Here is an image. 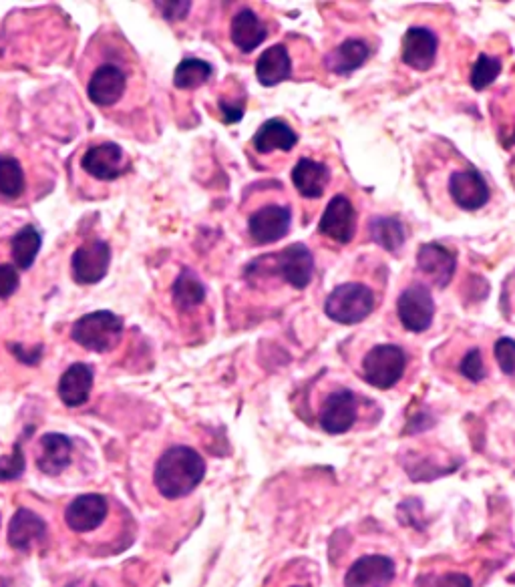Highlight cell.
Returning <instances> with one entry per match:
<instances>
[{
    "mask_svg": "<svg viewBox=\"0 0 515 587\" xmlns=\"http://www.w3.org/2000/svg\"><path fill=\"white\" fill-rule=\"evenodd\" d=\"M123 320L121 316L109 310H97L81 316L71 326V340L91 352H109L123 338Z\"/></svg>",
    "mask_w": 515,
    "mask_h": 587,
    "instance_id": "3",
    "label": "cell"
},
{
    "mask_svg": "<svg viewBox=\"0 0 515 587\" xmlns=\"http://www.w3.org/2000/svg\"><path fill=\"white\" fill-rule=\"evenodd\" d=\"M107 499L97 493L75 497L65 509V521L75 533H89L97 529L107 517Z\"/></svg>",
    "mask_w": 515,
    "mask_h": 587,
    "instance_id": "16",
    "label": "cell"
},
{
    "mask_svg": "<svg viewBox=\"0 0 515 587\" xmlns=\"http://www.w3.org/2000/svg\"><path fill=\"white\" fill-rule=\"evenodd\" d=\"M447 189L453 204L461 208L463 212H477L491 198V191L485 177L475 167L453 171L449 177Z\"/></svg>",
    "mask_w": 515,
    "mask_h": 587,
    "instance_id": "10",
    "label": "cell"
},
{
    "mask_svg": "<svg viewBox=\"0 0 515 587\" xmlns=\"http://www.w3.org/2000/svg\"><path fill=\"white\" fill-rule=\"evenodd\" d=\"M288 587H308V585H304V583H292V585H288Z\"/></svg>",
    "mask_w": 515,
    "mask_h": 587,
    "instance_id": "40",
    "label": "cell"
},
{
    "mask_svg": "<svg viewBox=\"0 0 515 587\" xmlns=\"http://www.w3.org/2000/svg\"><path fill=\"white\" fill-rule=\"evenodd\" d=\"M292 226V212L282 204H268L258 208L248 218V236L258 246H272L288 236Z\"/></svg>",
    "mask_w": 515,
    "mask_h": 587,
    "instance_id": "8",
    "label": "cell"
},
{
    "mask_svg": "<svg viewBox=\"0 0 515 587\" xmlns=\"http://www.w3.org/2000/svg\"><path fill=\"white\" fill-rule=\"evenodd\" d=\"M9 348H11V352H13L23 364H27V366L37 364V362L41 360V356H43V346H37L35 350H27L23 344H9Z\"/></svg>",
    "mask_w": 515,
    "mask_h": 587,
    "instance_id": "38",
    "label": "cell"
},
{
    "mask_svg": "<svg viewBox=\"0 0 515 587\" xmlns=\"http://www.w3.org/2000/svg\"><path fill=\"white\" fill-rule=\"evenodd\" d=\"M417 268L437 288H447L457 270V256L441 244H423L417 252Z\"/></svg>",
    "mask_w": 515,
    "mask_h": 587,
    "instance_id": "13",
    "label": "cell"
},
{
    "mask_svg": "<svg viewBox=\"0 0 515 587\" xmlns=\"http://www.w3.org/2000/svg\"><path fill=\"white\" fill-rule=\"evenodd\" d=\"M125 89H127L125 71H121L117 65L105 63L97 67V71L93 73L87 85V95L91 103H95L97 107H113L123 97Z\"/></svg>",
    "mask_w": 515,
    "mask_h": 587,
    "instance_id": "17",
    "label": "cell"
},
{
    "mask_svg": "<svg viewBox=\"0 0 515 587\" xmlns=\"http://www.w3.org/2000/svg\"><path fill=\"white\" fill-rule=\"evenodd\" d=\"M278 276L296 290H304L314 276V256L304 244H292L274 256Z\"/></svg>",
    "mask_w": 515,
    "mask_h": 587,
    "instance_id": "12",
    "label": "cell"
},
{
    "mask_svg": "<svg viewBox=\"0 0 515 587\" xmlns=\"http://www.w3.org/2000/svg\"><path fill=\"white\" fill-rule=\"evenodd\" d=\"M206 475L204 457L186 445L169 447L157 461L153 483L165 499H182L190 495Z\"/></svg>",
    "mask_w": 515,
    "mask_h": 587,
    "instance_id": "1",
    "label": "cell"
},
{
    "mask_svg": "<svg viewBox=\"0 0 515 587\" xmlns=\"http://www.w3.org/2000/svg\"><path fill=\"white\" fill-rule=\"evenodd\" d=\"M292 183L306 200H318L330 183V169L310 157H300L292 169Z\"/></svg>",
    "mask_w": 515,
    "mask_h": 587,
    "instance_id": "20",
    "label": "cell"
},
{
    "mask_svg": "<svg viewBox=\"0 0 515 587\" xmlns=\"http://www.w3.org/2000/svg\"><path fill=\"white\" fill-rule=\"evenodd\" d=\"M47 539V523L27 507L17 509L9 525V545L19 551H29L33 543Z\"/></svg>",
    "mask_w": 515,
    "mask_h": 587,
    "instance_id": "21",
    "label": "cell"
},
{
    "mask_svg": "<svg viewBox=\"0 0 515 587\" xmlns=\"http://www.w3.org/2000/svg\"><path fill=\"white\" fill-rule=\"evenodd\" d=\"M155 7L159 9L165 21L176 23V21H184L190 15L192 3H155Z\"/></svg>",
    "mask_w": 515,
    "mask_h": 587,
    "instance_id": "36",
    "label": "cell"
},
{
    "mask_svg": "<svg viewBox=\"0 0 515 587\" xmlns=\"http://www.w3.org/2000/svg\"><path fill=\"white\" fill-rule=\"evenodd\" d=\"M298 143L296 131L282 119L264 121L252 137V145L258 153L268 155L272 151H292Z\"/></svg>",
    "mask_w": 515,
    "mask_h": 587,
    "instance_id": "22",
    "label": "cell"
},
{
    "mask_svg": "<svg viewBox=\"0 0 515 587\" xmlns=\"http://www.w3.org/2000/svg\"><path fill=\"white\" fill-rule=\"evenodd\" d=\"M397 316L405 330L421 334L431 328L435 316V302L431 288L423 282L407 286L397 300Z\"/></svg>",
    "mask_w": 515,
    "mask_h": 587,
    "instance_id": "5",
    "label": "cell"
},
{
    "mask_svg": "<svg viewBox=\"0 0 515 587\" xmlns=\"http://www.w3.org/2000/svg\"><path fill=\"white\" fill-rule=\"evenodd\" d=\"M318 234L347 246L355 240L357 236V212L353 202L347 198V195H334L330 204L326 206L320 224H318Z\"/></svg>",
    "mask_w": 515,
    "mask_h": 587,
    "instance_id": "7",
    "label": "cell"
},
{
    "mask_svg": "<svg viewBox=\"0 0 515 587\" xmlns=\"http://www.w3.org/2000/svg\"><path fill=\"white\" fill-rule=\"evenodd\" d=\"M459 374L465 376L471 382H479L487 376L483 358H481V350L479 348H471L463 354L461 362H459Z\"/></svg>",
    "mask_w": 515,
    "mask_h": 587,
    "instance_id": "34",
    "label": "cell"
},
{
    "mask_svg": "<svg viewBox=\"0 0 515 587\" xmlns=\"http://www.w3.org/2000/svg\"><path fill=\"white\" fill-rule=\"evenodd\" d=\"M27 469V461H25V453H23V445L17 443L13 447L11 455L0 457V483H7V481H15L19 479Z\"/></svg>",
    "mask_w": 515,
    "mask_h": 587,
    "instance_id": "32",
    "label": "cell"
},
{
    "mask_svg": "<svg viewBox=\"0 0 515 587\" xmlns=\"http://www.w3.org/2000/svg\"><path fill=\"white\" fill-rule=\"evenodd\" d=\"M41 246H43V238L37 232V228L35 226H23L15 234V238L11 242L15 268H21V270L33 268V264H35L39 252H41Z\"/></svg>",
    "mask_w": 515,
    "mask_h": 587,
    "instance_id": "27",
    "label": "cell"
},
{
    "mask_svg": "<svg viewBox=\"0 0 515 587\" xmlns=\"http://www.w3.org/2000/svg\"><path fill=\"white\" fill-rule=\"evenodd\" d=\"M0 587H7V581L3 577H0Z\"/></svg>",
    "mask_w": 515,
    "mask_h": 587,
    "instance_id": "41",
    "label": "cell"
},
{
    "mask_svg": "<svg viewBox=\"0 0 515 587\" xmlns=\"http://www.w3.org/2000/svg\"><path fill=\"white\" fill-rule=\"evenodd\" d=\"M83 171L99 181H113L119 179L125 171V151L117 143H101L91 149L81 159Z\"/></svg>",
    "mask_w": 515,
    "mask_h": 587,
    "instance_id": "15",
    "label": "cell"
},
{
    "mask_svg": "<svg viewBox=\"0 0 515 587\" xmlns=\"http://www.w3.org/2000/svg\"><path fill=\"white\" fill-rule=\"evenodd\" d=\"M0 521H3V515H0Z\"/></svg>",
    "mask_w": 515,
    "mask_h": 587,
    "instance_id": "42",
    "label": "cell"
},
{
    "mask_svg": "<svg viewBox=\"0 0 515 587\" xmlns=\"http://www.w3.org/2000/svg\"><path fill=\"white\" fill-rule=\"evenodd\" d=\"M371 55L369 45L363 39H347L326 57V69L334 75H351L361 69Z\"/></svg>",
    "mask_w": 515,
    "mask_h": 587,
    "instance_id": "25",
    "label": "cell"
},
{
    "mask_svg": "<svg viewBox=\"0 0 515 587\" xmlns=\"http://www.w3.org/2000/svg\"><path fill=\"white\" fill-rule=\"evenodd\" d=\"M214 67L204 59H184L174 71V85L182 91L198 89L210 81Z\"/></svg>",
    "mask_w": 515,
    "mask_h": 587,
    "instance_id": "29",
    "label": "cell"
},
{
    "mask_svg": "<svg viewBox=\"0 0 515 587\" xmlns=\"http://www.w3.org/2000/svg\"><path fill=\"white\" fill-rule=\"evenodd\" d=\"M439 39L427 27H411L403 37L401 59L413 71H429L435 65Z\"/></svg>",
    "mask_w": 515,
    "mask_h": 587,
    "instance_id": "14",
    "label": "cell"
},
{
    "mask_svg": "<svg viewBox=\"0 0 515 587\" xmlns=\"http://www.w3.org/2000/svg\"><path fill=\"white\" fill-rule=\"evenodd\" d=\"M493 356L499 364L501 372L507 376H515V340L501 336L493 344Z\"/></svg>",
    "mask_w": 515,
    "mask_h": 587,
    "instance_id": "33",
    "label": "cell"
},
{
    "mask_svg": "<svg viewBox=\"0 0 515 587\" xmlns=\"http://www.w3.org/2000/svg\"><path fill=\"white\" fill-rule=\"evenodd\" d=\"M171 296H174V304L178 310L188 312L198 308L206 300V288L190 268H184L174 288H171Z\"/></svg>",
    "mask_w": 515,
    "mask_h": 587,
    "instance_id": "26",
    "label": "cell"
},
{
    "mask_svg": "<svg viewBox=\"0 0 515 587\" xmlns=\"http://www.w3.org/2000/svg\"><path fill=\"white\" fill-rule=\"evenodd\" d=\"M501 69H503L501 59L481 53V55L477 57L473 69H471V79H469L471 87H473L475 91H483V89H487V87L499 77Z\"/></svg>",
    "mask_w": 515,
    "mask_h": 587,
    "instance_id": "31",
    "label": "cell"
},
{
    "mask_svg": "<svg viewBox=\"0 0 515 587\" xmlns=\"http://www.w3.org/2000/svg\"><path fill=\"white\" fill-rule=\"evenodd\" d=\"M71 453H73V443L69 437L61 433H47L39 441L37 467L41 469V473L57 477L69 467Z\"/></svg>",
    "mask_w": 515,
    "mask_h": 587,
    "instance_id": "19",
    "label": "cell"
},
{
    "mask_svg": "<svg viewBox=\"0 0 515 587\" xmlns=\"http://www.w3.org/2000/svg\"><path fill=\"white\" fill-rule=\"evenodd\" d=\"M377 306L375 292L361 282L338 284L324 302V314L342 326H355L367 320Z\"/></svg>",
    "mask_w": 515,
    "mask_h": 587,
    "instance_id": "2",
    "label": "cell"
},
{
    "mask_svg": "<svg viewBox=\"0 0 515 587\" xmlns=\"http://www.w3.org/2000/svg\"><path fill=\"white\" fill-rule=\"evenodd\" d=\"M292 75V59L284 45L268 47L256 61V79L262 87H276Z\"/></svg>",
    "mask_w": 515,
    "mask_h": 587,
    "instance_id": "24",
    "label": "cell"
},
{
    "mask_svg": "<svg viewBox=\"0 0 515 587\" xmlns=\"http://www.w3.org/2000/svg\"><path fill=\"white\" fill-rule=\"evenodd\" d=\"M397 575L395 561L387 555L359 557L345 575V587H387Z\"/></svg>",
    "mask_w": 515,
    "mask_h": 587,
    "instance_id": "11",
    "label": "cell"
},
{
    "mask_svg": "<svg viewBox=\"0 0 515 587\" xmlns=\"http://www.w3.org/2000/svg\"><path fill=\"white\" fill-rule=\"evenodd\" d=\"M407 354L397 344H377L363 358V378L379 388H393L405 374Z\"/></svg>",
    "mask_w": 515,
    "mask_h": 587,
    "instance_id": "4",
    "label": "cell"
},
{
    "mask_svg": "<svg viewBox=\"0 0 515 587\" xmlns=\"http://www.w3.org/2000/svg\"><path fill=\"white\" fill-rule=\"evenodd\" d=\"M369 234L377 246L387 252H399L407 240V232L397 218H373L369 224Z\"/></svg>",
    "mask_w": 515,
    "mask_h": 587,
    "instance_id": "28",
    "label": "cell"
},
{
    "mask_svg": "<svg viewBox=\"0 0 515 587\" xmlns=\"http://www.w3.org/2000/svg\"><path fill=\"white\" fill-rule=\"evenodd\" d=\"M220 111H222V115H224V123L226 125H232V123H238V121H242V117H244V111H246V107H244V101H240V103H230V101H220Z\"/></svg>",
    "mask_w": 515,
    "mask_h": 587,
    "instance_id": "37",
    "label": "cell"
},
{
    "mask_svg": "<svg viewBox=\"0 0 515 587\" xmlns=\"http://www.w3.org/2000/svg\"><path fill=\"white\" fill-rule=\"evenodd\" d=\"M268 37L266 25L250 9H242L234 15L230 25V39L242 53L256 51Z\"/></svg>",
    "mask_w": 515,
    "mask_h": 587,
    "instance_id": "23",
    "label": "cell"
},
{
    "mask_svg": "<svg viewBox=\"0 0 515 587\" xmlns=\"http://www.w3.org/2000/svg\"><path fill=\"white\" fill-rule=\"evenodd\" d=\"M67 587H99V585L93 583V581H85V579H81V581H73V583H69Z\"/></svg>",
    "mask_w": 515,
    "mask_h": 587,
    "instance_id": "39",
    "label": "cell"
},
{
    "mask_svg": "<svg viewBox=\"0 0 515 587\" xmlns=\"http://www.w3.org/2000/svg\"><path fill=\"white\" fill-rule=\"evenodd\" d=\"M111 266V248L107 242L95 240L79 246L71 258V274L77 284L93 286L101 282Z\"/></svg>",
    "mask_w": 515,
    "mask_h": 587,
    "instance_id": "9",
    "label": "cell"
},
{
    "mask_svg": "<svg viewBox=\"0 0 515 587\" xmlns=\"http://www.w3.org/2000/svg\"><path fill=\"white\" fill-rule=\"evenodd\" d=\"M359 417V399L349 388H338L324 399L318 421L328 435H342L355 427Z\"/></svg>",
    "mask_w": 515,
    "mask_h": 587,
    "instance_id": "6",
    "label": "cell"
},
{
    "mask_svg": "<svg viewBox=\"0 0 515 587\" xmlns=\"http://www.w3.org/2000/svg\"><path fill=\"white\" fill-rule=\"evenodd\" d=\"M95 380V370L87 362L71 364L59 380V397L65 407L77 409L89 401Z\"/></svg>",
    "mask_w": 515,
    "mask_h": 587,
    "instance_id": "18",
    "label": "cell"
},
{
    "mask_svg": "<svg viewBox=\"0 0 515 587\" xmlns=\"http://www.w3.org/2000/svg\"><path fill=\"white\" fill-rule=\"evenodd\" d=\"M25 171L17 157L0 155V195L17 200L25 193Z\"/></svg>",
    "mask_w": 515,
    "mask_h": 587,
    "instance_id": "30",
    "label": "cell"
},
{
    "mask_svg": "<svg viewBox=\"0 0 515 587\" xmlns=\"http://www.w3.org/2000/svg\"><path fill=\"white\" fill-rule=\"evenodd\" d=\"M19 272L11 264H0V298H11L19 290Z\"/></svg>",
    "mask_w": 515,
    "mask_h": 587,
    "instance_id": "35",
    "label": "cell"
}]
</instances>
